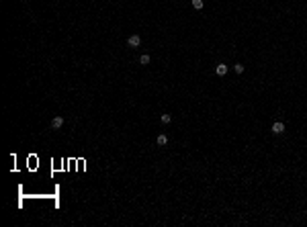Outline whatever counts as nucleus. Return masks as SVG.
Returning <instances> with one entry per match:
<instances>
[{"label": "nucleus", "instance_id": "39448f33", "mask_svg": "<svg viewBox=\"0 0 307 227\" xmlns=\"http://www.w3.org/2000/svg\"><path fill=\"white\" fill-rule=\"evenodd\" d=\"M156 143H158V145H166V143H168V137L164 135V133H160L158 139H156Z\"/></svg>", "mask_w": 307, "mask_h": 227}, {"label": "nucleus", "instance_id": "6e6552de", "mask_svg": "<svg viewBox=\"0 0 307 227\" xmlns=\"http://www.w3.org/2000/svg\"><path fill=\"white\" fill-rule=\"evenodd\" d=\"M193 6L197 8V10H201V8H203V0H193Z\"/></svg>", "mask_w": 307, "mask_h": 227}, {"label": "nucleus", "instance_id": "f257e3e1", "mask_svg": "<svg viewBox=\"0 0 307 227\" xmlns=\"http://www.w3.org/2000/svg\"><path fill=\"white\" fill-rule=\"evenodd\" d=\"M283 131H284V123H281V121L272 123V133H274V135H281Z\"/></svg>", "mask_w": 307, "mask_h": 227}, {"label": "nucleus", "instance_id": "0eeeda50", "mask_svg": "<svg viewBox=\"0 0 307 227\" xmlns=\"http://www.w3.org/2000/svg\"><path fill=\"white\" fill-rule=\"evenodd\" d=\"M160 121H162L164 125H168V123L172 121V117H170V115H162V117H160Z\"/></svg>", "mask_w": 307, "mask_h": 227}, {"label": "nucleus", "instance_id": "423d86ee", "mask_svg": "<svg viewBox=\"0 0 307 227\" xmlns=\"http://www.w3.org/2000/svg\"><path fill=\"white\" fill-rule=\"evenodd\" d=\"M149 61H152V57H149V55H148V53H143V55H141V57H139V64H141V66H148V64H149Z\"/></svg>", "mask_w": 307, "mask_h": 227}, {"label": "nucleus", "instance_id": "20e7f679", "mask_svg": "<svg viewBox=\"0 0 307 227\" xmlns=\"http://www.w3.org/2000/svg\"><path fill=\"white\" fill-rule=\"evenodd\" d=\"M215 72H217V76H225V74H227V66H225V64H219Z\"/></svg>", "mask_w": 307, "mask_h": 227}, {"label": "nucleus", "instance_id": "7ed1b4c3", "mask_svg": "<svg viewBox=\"0 0 307 227\" xmlns=\"http://www.w3.org/2000/svg\"><path fill=\"white\" fill-rule=\"evenodd\" d=\"M62 125H64V117H56V119L51 121V127H53V129H59Z\"/></svg>", "mask_w": 307, "mask_h": 227}, {"label": "nucleus", "instance_id": "f03ea898", "mask_svg": "<svg viewBox=\"0 0 307 227\" xmlns=\"http://www.w3.org/2000/svg\"><path fill=\"white\" fill-rule=\"evenodd\" d=\"M127 43H129L131 47H139V43H141V37H139V35H131V37L127 39Z\"/></svg>", "mask_w": 307, "mask_h": 227}, {"label": "nucleus", "instance_id": "1a4fd4ad", "mask_svg": "<svg viewBox=\"0 0 307 227\" xmlns=\"http://www.w3.org/2000/svg\"><path fill=\"white\" fill-rule=\"evenodd\" d=\"M233 70H236L238 74H242V72H244V66H242V64H236V66H233Z\"/></svg>", "mask_w": 307, "mask_h": 227}]
</instances>
